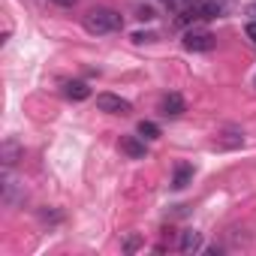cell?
<instances>
[{
    "label": "cell",
    "mask_w": 256,
    "mask_h": 256,
    "mask_svg": "<svg viewBox=\"0 0 256 256\" xmlns=\"http://www.w3.org/2000/svg\"><path fill=\"white\" fill-rule=\"evenodd\" d=\"M82 24L90 36H106V34H114L124 28V16L108 10V6H94L82 16Z\"/></svg>",
    "instance_id": "6da1fadb"
},
{
    "label": "cell",
    "mask_w": 256,
    "mask_h": 256,
    "mask_svg": "<svg viewBox=\"0 0 256 256\" xmlns=\"http://www.w3.org/2000/svg\"><path fill=\"white\" fill-rule=\"evenodd\" d=\"M96 108L106 112V114H130L133 102L118 96V94H96Z\"/></svg>",
    "instance_id": "7a4b0ae2"
},
{
    "label": "cell",
    "mask_w": 256,
    "mask_h": 256,
    "mask_svg": "<svg viewBox=\"0 0 256 256\" xmlns=\"http://www.w3.org/2000/svg\"><path fill=\"white\" fill-rule=\"evenodd\" d=\"M181 42H184L187 52H211L217 46V36L211 30H187Z\"/></svg>",
    "instance_id": "3957f363"
},
{
    "label": "cell",
    "mask_w": 256,
    "mask_h": 256,
    "mask_svg": "<svg viewBox=\"0 0 256 256\" xmlns=\"http://www.w3.org/2000/svg\"><path fill=\"white\" fill-rule=\"evenodd\" d=\"M184 112H187V102H184V96L178 90H172V94L163 96V102H160V114L163 118H181Z\"/></svg>",
    "instance_id": "277c9868"
},
{
    "label": "cell",
    "mask_w": 256,
    "mask_h": 256,
    "mask_svg": "<svg viewBox=\"0 0 256 256\" xmlns=\"http://www.w3.org/2000/svg\"><path fill=\"white\" fill-rule=\"evenodd\" d=\"M120 151H124L126 157H133V160H142V157L148 154L142 136H124V139H120Z\"/></svg>",
    "instance_id": "5b68a950"
},
{
    "label": "cell",
    "mask_w": 256,
    "mask_h": 256,
    "mask_svg": "<svg viewBox=\"0 0 256 256\" xmlns=\"http://www.w3.org/2000/svg\"><path fill=\"white\" fill-rule=\"evenodd\" d=\"M193 175H196L193 163H175V175H172V190H184V187H190V184H193Z\"/></svg>",
    "instance_id": "8992f818"
},
{
    "label": "cell",
    "mask_w": 256,
    "mask_h": 256,
    "mask_svg": "<svg viewBox=\"0 0 256 256\" xmlns=\"http://www.w3.org/2000/svg\"><path fill=\"white\" fill-rule=\"evenodd\" d=\"M22 157H24L22 145H18L16 139H6V142H4V148H0V160H4V169H12Z\"/></svg>",
    "instance_id": "52a82bcc"
},
{
    "label": "cell",
    "mask_w": 256,
    "mask_h": 256,
    "mask_svg": "<svg viewBox=\"0 0 256 256\" xmlns=\"http://www.w3.org/2000/svg\"><path fill=\"white\" fill-rule=\"evenodd\" d=\"M178 250H181V253H196V250H202V232L184 229V232H181V241H178Z\"/></svg>",
    "instance_id": "ba28073f"
},
{
    "label": "cell",
    "mask_w": 256,
    "mask_h": 256,
    "mask_svg": "<svg viewBox=\"0 0 256 256\" xmlns=\"http://www.w3.org/2000/svg\"><path fill=\"white\" fill-rule=\"evenodd\" d=\"M64 96L72 100V102H82V100L90 96V88H88L84 82H66V84H64Z\"/></svg>",
    "instance_id": "9c48e42d"
},
{
    "label": "cell",
    "mask_w": 256,
    "mask_h": 256,
    "mask_svg": "<svg viewBox=\"0 0 256 256\" xmlns=\"http://www.w3.org/2000/svg\"><path fill=\"white\" fill-rule=\"evenodd\" d=\"M220 148H241L244 145V133L241 130H223V136L217 139Z\"/></svg>",
    "instance_id": "30bf717a"
},
{
    "label": "cell",
    "mask_w": 256,
    "mask_h": 256,
    "mask_svg": "<svg viewBox=\"0 0 256 256\" xmlns=\"http://www.w3.org/2000/svg\"><path fill=\"white\" fill-rule=\"evenodd\" d=\"M136 133L145 139V142H154V139H160L163 133H160V126L154 124V120H139V126H136Z\"/></svg>",
    "instance_id": "8fae6325"
},
{
    "label": "cell",
    "mask_w": 256,
    "mask_h": 256,
    "mask_svg": "<svg viewBox=\"0 0 256 256\" xmlns=\"http://www.w3.org/2000/svg\"><path fill=\"white\" fill-rule=\"evenodd\" d=\"M142 247V235H126L124 238V253H136Z\"/></svg>",
    "instance_id": "7c38bea8"
},
{
    "label": "cell",
    "mask_w": 256,
    "mask_h": 256,
    "mask_svg": "<svg viewBox=\"0 0 256 256\" xmlns=\"http://www.w3.org/2000/svg\"><path fill=\"white\" fill-rule=\"evenodd\" d=\"M244 34H247V40L256 46V22H247V28H244Z\"/></svg>",
    "instance_id": "4fadbf2b"
},
{
    "label": "cell",
    "mask_w": 256,
    "mask_h": 256,
    "mask_svg": "<svg viewBox=\"0 0 256 256\" xmlns=\"http://www.w3.org/2000/svg\"><path fill=\"white\" fill-rule=\"evenodd\" d=\"M136 42H154V34H133Z\"/></svg>",
    "instance_id": "5bb4252c"
},
{
    "label": "cell",
    "mask_w": 256,
    "mask_h": 256,
    "mask_svg": "<svg viewBox=\"0 0 256 256\" xmlns=\"http://www.w3.org/2000/svg\"><path fill=\"white\" fill-rule=\"evenodd\" d=\"M244 16H247L250 22H256V4H247V6H244Z\"/></svg>",
    "instance_id": "9a60e30c"
},
{
    "label": "cell",
    "mask_w": 256,
    "mask_h": 256,
    "mask_svg": "<svg viewBox=\"0 0 256 256\" xmlns=\"http://www.w3.org/2000/svg\"><path fill=\"white\" fill-rule=\"evenodd\" d=\"M52 4H54V6H76L78 0H52Z\"/></svg>",
    "instance_id": "2e32d148"
}]
</instances>
